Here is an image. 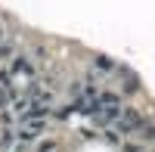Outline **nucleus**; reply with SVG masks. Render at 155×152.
Masks as SVG:
<instances>
[{"label":"nucleus","instance_id":"nucleus-1","mask_svg":"<svg viewBox=\"0 0 155 152\" xmlns=\"http://www.w3.org/2000/svg\"><path fill=\"white\" fill-rule=\"evenodd\" d=\"M140 124H143V118H140V115H134V112H124V118H121V127L134 131V127H140Z\"/></svg>","mask_w":155,"mask_h":152},{"label":"nucleus","instance_id":"nucleus-2","mask_svg":"<svg viewBox=\"0 0 155 152\" xmlns=\"http://www.w3.org/2000/svg\"><path fill=\"white\" fill-rule=\"evenodd\" d=\"M3 103H6V93H3V90H0V106H3Z\"/></svg>","mask_w":155,"mask_h":152},{"label":"nucleus","instance_id":"nucleus-3","mask_svg":"<svg viewBox=\"0 0 155 152\" xmlns=\"http://www.w3.org/2000/svg\"><path fill=\"white\" fill-rule=\"evenodd\" d=\"M149 140H155V127H149Z\"/></svg>","mask_w":155,"mask_h":152}]
</instances>
